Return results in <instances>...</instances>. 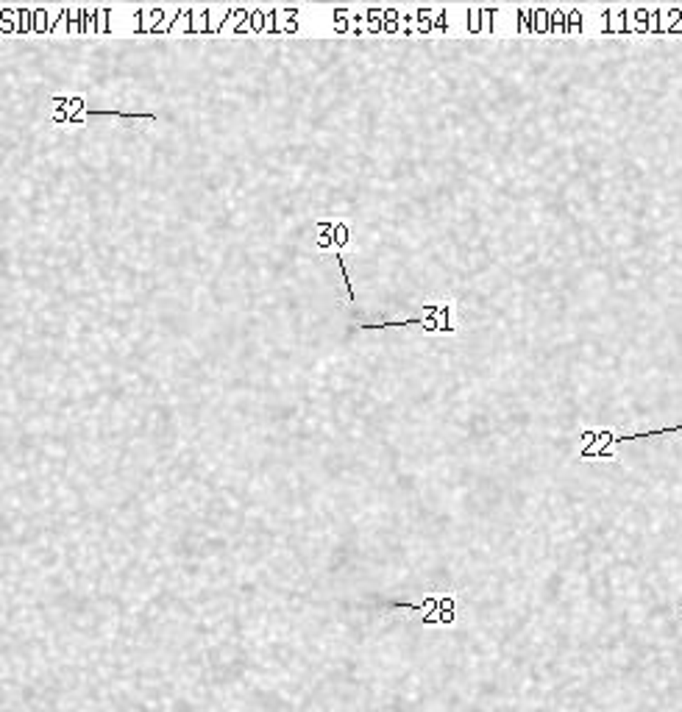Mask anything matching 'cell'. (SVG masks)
Here are the masks:
<instances>
[{"mask_svg":"<svg viewBox=\"0 0 682 712\" xmlns=\"http://www.w3.org/2000/svg\"><path fill=\"white\" fill-rule=\"evenodd\" d=\"M393 607L421 615V620L426 626H451L457 620V598L454 596H429L424 601H393Z\"/></svg>","mask_w":682,"mask_h":712,"instance_id":"cell-1","label":"cell"}]
</instances>
